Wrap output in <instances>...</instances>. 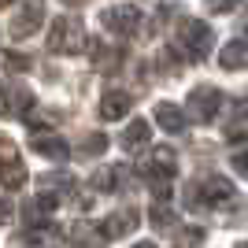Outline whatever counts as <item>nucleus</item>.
Here are the masks:
<instances>
[{
    "instance_id": "nucleus-13",
    "label": "nucleus",
    "mask_w": 248,
    "mask_h": 248,
    "mask_svg": "<svg viewBox=\"0 0 248 248\" xmlns=\"http://www.w3.org/2000/svg\"><path fill=\"white\" fill-rule=\"evenodd\" d=\"M145 141H148V123H141V119H137V123L126 126V137H123L126 148H137V145H145Z\"/></svg>"
},
{
    "instance_id": "nucleus-3",
    "label": "nucleus",
    "mask_w": 248,
    "mask_h": 248,
    "mask_svg": "<svg viewBox=\"0 0 248 248\" xmlns=\"http://www.w3.org/2000/svg\"><path fill=\"white\" fill-rule=\"evenodd\" d=\"M104 26L111 33H119V37H130V33H137V26H141V11H137L134 4H119V8L104 11Z\"/></svg>"
},
{
    "instance_id": "nucleus-14",
    "label": "nucleus",
    "mask_w": 248,
    "mask_h": 248,
    "mask_svg": "<svg viewBox=\"0 0 248 248\" xmlns=\"http://www.w3.org/2000/svg\"><path fill=\"white\" fill-rule=\"evenodd\" d=\"M26 245H45V248H60V233L56 230H37V233H26Z\"/></svg>"
},
{
    "instance_id": "nucleus-4",
    "label": "nucleus",
    "mask_w": 248,
    "mask_h": 248,
    "mask_svg": "<svg viewBox=\"0 0 248 248\" xmlns=\"http://www.w3.org/2000/svg\"><path fill=\"white\" fill-rule=\"evenodd\" d=\"M182 48H186L189 60H204L207 48H211V30H207L204 22L189 19L186 26H182Z\"/></svg>"
},
{
    "instance_id": "nucleus-15",
    "label": "nucleus",
    "mask_w": 248,
    "mask_h": 248,
    "mask_svg": "<svg viewBox=\"0 0 248 248\" xmlns=\"http://www.w3.org/2000/svg\"><path fill=\"white\" fill-rule=\"evenodd\" d=\"M211 4V11H233L237 8V0H207Z\"/></svg>"
},
{
    "instance_id": "nucleus-5",
    "label": "nucleus",
    "mask_w": 248,
    "mask_h": 248,
    "mask_svg": "<svg viewBox=\"0 0 248 248\" xmlns=\"http://www.w3.org/2000/svg\"><path fill=\"white\" fill-rule=\"evenodd\" d=\"M41 15H45L41 0H22V8L15 11V19H11V33H15V37H30V33L41 26Z\"/></svg>"
},
{
    "instance_id": "nucleus-18",
    "label": "nucleus",
    "mask_w": 248,
    "mask_h": 248,
    "mask_svg": "<svg viewBox=\"0 0 248 248\" xmlns=\"http://www.w3.org/2000/svg\"><path fill=\"white\" fill-rule=\"evenodd\" d=\"M237 248H248V245H237Z\"/></svg>"
},
{
    "instance_id": "nucleus-10",
    "label": "nucleus",
    "mask_w": 248,
    "mask_h": 248,
    "mask_svg": "<svg viewBox=\"0 0 248 248\" xmlns=\"http://www.w3.org/2000/svg\"><path fill=\"white\" fill-rule=\"evenodd\" d=\"M33 148H37L41 155H52V159H67V145L56 141V137H48V134H37V137H33Z\"/></svg>"
},
{
    "instance_id": "nucleus-7",
    "label": "nucleus",
    "mask_w": 248,
    "mask_h": 248,
    "mask_svg": "<svg viewBox=\"0 0 248 248\" xmlns=\"http://www.w3.org/2000/svg\"><path fill=\"white\" fill-rule=\"evenodd\" d=\"M222 67L226 71H241V67H248V41H233L222 48Z\"/></svg>"
},
{
    "instance_id": "nucleus-16",
    "label": "nucleus",
    "mask_w": 248,
    "mask_h": 248,
    "mask_svg": "<svg viewBox=\"0 0 248 248\" xmlns=\"http://www.w3.org/2000/svg\"><path fill=\"white\" fill-rule=\"evenodd\" d=\"M233 167H237L241 174H248V152H237V155H233Z\"/></svg>"
},
{
    "instance_id": "nucleus-6",
    "label": "nucleus",
    "mask_w": 248,
    "mask_h": 248,
    "mask_svg": "<svg viewBox=\"0 0 248 248\" xmlns=\"http://www.w3.org/2000/svg\"><path fill=\"white\" fill-rule=\"evenodd\" d=\"M218 104H222L218 89H211V85H200V89H193V108H200V119H211V115L218 111Z\"/></svg>"
},
{
    "instance_id": "nucleus-2",
    "label": "nucleus",
    "mask_w": 248,
    "mask_h": 248,
    "mask_svg": "<svg viewBox=\"0 0 248 248\" xmlns=\"http://www.w3.org/2000/svg\"><path fill=\"white\" fill-rule=\"evenodd\" d=\"M22 182H26V170H22V163H19V148L0 134V186L19 189Z\"/></svg>"
},
{
    "instance_id": "nucleus-8",
    "label": "nucleus",
    "mask_w": 248,
    "mask_h": 248,
    "mask_svg": "<svg viewBox=\"0 0 248 248\" xmlns=\"http://www.w3.org/2000/svg\"><path fill=\"white\" fill-rule=\"evenodd\" d=\"M200 193H207V200L218 207V204H230V197H233V186H230L226 178H211V182H207Z\"/></svg>"
},
{
    "instance_id": "nucleus-11",
    "label": "nucleus",
    "mask_w": 248,
    "mask_h": 248,
    "mask_svg": "<svg viewBox=\"0 0 248 248\" xmlns=\"http://www.w3.org/2000/svg\"><path fill=\"white\" fill-rule=\"evenodd\" d=\"M130 222H137L134 211H119V215H111L104 222V233H108V237H123L126 230H130Z\"/></svg>"
},
{
    "instance_id": "nucleus-1",
    "label": "nucleus",
    "mask_w": 248,
    "mask_h": 248,
    "mask_svg": "<svg viewBox=\"0 0 248 248\" xmlns=\"http://www.w3.org/2000/svg\"><path fill=\"white\" fill-rule=\"evenodd\" d=\"M48 48L52 52H78L82 48V22L78 19H56L48 30Z\"/></svg>"
},
{
    "instance_id": "nucleus-9",
    "label": "nucleus",
    "mask_w": 248,
    "mask_h": 248,
    "mask_svg": "<svg viewBox=\"0 0 248 248\" xmlns=\"http://www.w3.org/2000/svg\"><path fill=\"white\" fill-rule=\"evenodd\" d=\"M126 111H130V96L126 93H108L104 96V108H100L104 119H123Z\"/></svg>"
},
{
    "instance_id": "nucleus-17",
    "label": "nucleus",
    "mask_w": 248,
    "mask_h": 248,
    "mask_svg": "<svg viewBox=\"0 0 248 248\" xmlns=\"http://www.w3.org/2000/svg\"><path fill=\"white\" fill-rule=\"evenodd\" d=\"M137 248H155V245H148V241H145V245H137Z\"/></svg>"
},
{
    "instance_id": "nucleus-12",
    "label": "nucleus",
    "mask_w": 248,
    "mask_h": 248,
    "mask_svg": "<svg viewBox=\"0 0 248 248\" xmlns=\"http://www.w3.org/2000/svg\"><path fill=\"white\" fill-rule=\"evenodd\" d=\"M155 119H159V126H167V130H182V126H186V115L178 111L174 104H163V108L155 111Z\"/></svg>"
}]
</instances>
